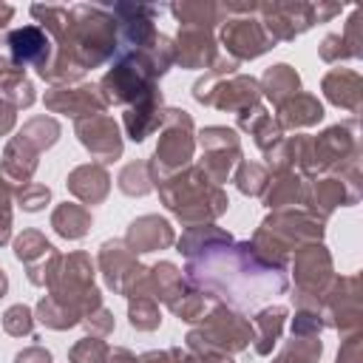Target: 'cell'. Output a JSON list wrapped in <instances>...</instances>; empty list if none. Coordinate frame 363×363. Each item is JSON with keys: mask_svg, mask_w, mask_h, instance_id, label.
<instances>
[{"mask_svg": "<svg viewBox=\"0 0 363 363\" xmlns=\"http://www.w3.org/2000/svg\"><path fill=\"white\" fill-rule=\"evenodd\" d=\"M184 278L204 298L233 309L255 306L267 298L284 295L289 286L286 269L267 264L250 241L218 244L196 258H187Z\"/></svg>", "mask_w": 363, "mask_h": 363, "instance_id": "6da1fadb", "label": "cell"}, {"mask_svg": "<svg viewBox=\"0 0 363 363\" xmlns=\"http://www.w3.org/2000/svg\"><path fill=\"white\" fill-rule=\"evenodd\" d=\"M116 51H119V34L111 9L79 3L71 6L68 26L54 40L51 62L43 71H37V77L45 79L51 88L77 85L85 77V71L113 60Z\"/></svg>", "mask_w": 363, "mask_h": 363, "instance_id": "7a4b0ae2", "label": "cell"}, {"mask_svg": "<svg viewBox=\"0 0 363 363\" xmlns=\"http://www.w3.org/2000/svg\"><path fill=\"white\" fill-rule=\"evenodd\" d=\"M153 190H159L162 204L184 227L213 224L230 207V199H227L224 187L213 184L199 164H187V167H182L170 176H156Z\"/></svg>", "mask_w": 363, "mask_h": 363, "instance_id": "3957f363", "label": "cell"}, {"mask_svg": "<svg viewBox=\"0 0 363 363\" xmlns=\"http://www.w3.org/2000/svg\"><path fill=\"white\" fill-rule=\"evenodd\" d=\"M323 233H326V221L312 216L306 207H286V210H269V216L255 227L250 244L267 264L278 269H289L292 252L306 244L323 241Z\"/></svg>", "mask_w": 363, "mask_h": 363, "instance_id": "277c9868", "label": "cell"}, {"mask_svg": "<svg viewBox=\"0 0 363 363\" xmlns=\"http://www.w3.org/2000/svg\"><path fill=\"white\" fill-rule=\"evenodd\" d=\"M94 261L88 252L82 250H74V252H60L54 267H51V275L45 281V289L48 295L62 303L68 312H74L82 323L85 315H91L94 309L102 306V292L99 286L94 284Z\"/></svg>", "mask_w": 363, "mask_h": 363, "instance_id": "5b68a950", "label": "cell"}, {"mask_svg": "<svg viewBox=\"0 0 363 363\" xmlns=\"http://www.w3.org/2000/svg\"><path fill=\"white\" fill-rule=\"evenodd\" d=\"M252 343V320L227 303H213L207 315L196 320V326L184 335V349L190 352H216V354H238Z\"/></svg>", "mask_w": 363, "mask_h": 363, "instance_id": "8992f818", "label": "cell"}, {"mask_svg": "<svg viewBox=\"0 0 363 363\" xmlns=\"http://www.w3.org/2000/svg\"><path fill=\"white\" fill-rule=\"evenodd\" d=\"M289 272L295 281V289H292L295 309L318 312L323 292L335 281V261H332V252L326 250V244L318 241V244H306V247L295 250L289 258Z\"/></svg>", "mask_w": 363, "mask_h": 363, "instance_id": "52a82bcc", "label": "cell"}, {"mask_svg": "<svg viewBox=\"0 0 363 363\" xmlns=\"http://www.w3.org/2000/svg\"><path fill=\"white\" fill-rule=\"evenodd\" d=\"M196 153V125L193 116L182 108H164V122L159 128V142L153 156L147 159L150 176H170L187 164H193Z\"/></svg>", "mask_w": 363, "mask_h": 363, "instance_id": "ba28073f", "label": "cell"}, {"mask_svg": "<svg viewBox=\"0 0 363 363\" xmlns=\"http://www.w3.org/2000/svg\"><path fill=\"white\" fill-rule=\"evenodd\" d=\"M360 136H357V119H346L337 125L323 128L318 136H309V176L337 173L349 164H360Z\"/></svg>", "mask_w": 363, "mask_h": 363, "instance_id": "9c48e42d", "label": "cell"}, {"mask_svg": "<svg viewBox=\"0 0 363 363\" xmlns=\"http://www.w3.org/2000/svg\"><path fill=\"white\" fill-rule=\"evenodd\" d=\"M363 196V176H360V164H349L337 173H323V176H312L306 179V196H303V207L318 216L320 221H326L337 207H352L357 204Z\"/></svg>", "mask_w": 363, "mask_h": 363, "instance_id": "30bf717a", "label": "cell"}, {"mask_svg": "<svg viewBox=\"0 0 363 363\" xmlns=\"http://www.w3.org/2000/svg\"><path fill=\"white\" fill-rule=\"evenodd\" d=\"M193 99L199 105H210L227 113H241L261 102V88H258V79L250 74H233V77L204 74L193 85Z\"/></svg>", "mask_w": 363, "mask_h": 363, "instance_id": "8fae6325", "label": "cell"}, {"mask_svg": "<svg viewBox=\"0 0 363 363\" xmlns=\"http://www.w3.org/2000/svg\"><path fill=\"white\" fill-rule=\"evenodd\" d=\"M320 320L326 329L346 335L360 332L363 326V306H360V275H335L329 289L320 298Z\"/></svg>", "mask_w": 363, "mask_h": 363, "instance_id": "7c38bea8", "label": "cell"}, {"mask_svg": "<svg viewBox=\"0 0 363 363\" xmlns=\"http://www.w3.org/2000/svg\"><path fill=\"white\" fill-rule=\"evenodd\" d=\"M196 145L201 147V159H199V167L204 170V176L213 182V184H224L235 164L241 162V139L233 128H224V125H207L196 133Z\"/></svg>", "mask_w": 363, "mask_h": 363, "instance_id": "4fadbf2b", "label": "cell"}, {"mask_svg": "<svg viewBox=\"0 0 363 363\" xmlns=\"http://www.w3.org/2000/svg\"><path fill=\"white\" fill-rule=\"evenodd\" d=\"M255 14L272 43H292L315 26V9L303 0H267L258 3Z\"/></svg>", "mask_w": 363, "mask_h": 363, "instance_id": "5bb4252c", "label": "cell"}, {"mask_svg": "<svg viewBox=\"0 0 363 363\" xmlns=\"http://www.w3.org/2000/svg\"><path fill=\"white\" fill-rule=\"evenodd\" d=\"M96 267L105 278V286L113 289L122 298H130L139 278L145 275V264H139V255L122 241V238H108L102 241L96 252Z\"/></svg>", "mask_w": 363, "mask_h": 363, "instance_id": "9a60e30c", "label": "cell"}, {"mask_svg": "<svg viewBox=\"0 0 363 363\" xmlns=\"http://www.w3.org/2000/svg\"><path fill=\"white\" fill-rule=\"evenodd\" d=\"M218 43L224 45L227 57H233L235 62L258 60L261 54H267L269 48H275V43L269 40V34L264 31V26H261V20H258L255 14H247V17H227V20L221 23Z\"/></svg>", "mask_w": 363, "mask_h": 363, "instance_id": "2e32d148", "label": "cell"}, {"mask_svg": "<svg viewBox=\"0 0 363 363\" xmlns=\"http://www.w3.org/2000/svg\"><path fill=\"white\" fill-rule=\"evenodd\" d=\"M113 20H116V34H119V51H142L150 48L159 37L156 31V17L159 9L156 6H145V3H116L111 9Z\"/></svg>", "mask_w": 363, "mask_h": 363, "instance_id": "e0dca14e", "label": "cell"}, {"mask_svg": "<svg viewBox=\"0 0 363 363\" xmlns=\"http://www.w3.org/2000/svg\"><path fill=\"white\" fill-rule=\"evenodd\" d=\"M74 133H77L79 145L91 153V159H96V164L116 162V159L122 156V150H125L122 130H119L116 119L108 116V113H96V116L77 119Z\"/></svg>", "mask_w": 363, "mask_h": 363, "instance_id": "ac0fdd59", "label": "cell"}, {"mask_svg": "<svg viewBox=\"0 0 363 363\" xmlns=\"http://www.w3.org/2000/svg\"><path fill=\"white\" fill-rule=\"evenodd\" d=\"M6 60L26 71V68H34V71H43L48 62H51V54H54V43L51 37L37 26V23H28V26H20V28H11L6 34Z\"/></svg>", "mask_w": 363, "mask_h": 363, "instance_id": "d6986e66", "label": "cell"}, {"mask_svg": "<svg viewBox=\"0 0 363 363\" xmlns=\"http://www.w3.org/2000/svg\"><path fill=\"white\" fill-rule=\"evenodd\" d=\"M218 54V40L210 28L179 26V34L173 37V65H182L187 71H210Z\"/></svg>", "mask_w": 363, "mask_h": 363, "instance_id": "ffe728a7", "label": "cell"}, {"mask_svg": "<svg viewBox=\"0 0 363 363\" xmlns=\"http://www.w3.org/2000/svg\"><path fill=\"white\" fill-rule=\"evenodd\" d=\"M40 153L43 147L37 142H31L26 133H14L9 142H6V150L0 156V182L14 193L17 187L28 184L37 173V164H40Z\"/></svg>", "mask_w": 363, "mask_h": 363, "instance_id": "44dd1931", "label": "cell"}, {"mask_svg": "<svg viewBox=\"0 0 363 363\" xmlns=\"http://www.w3.org/2000/svg\"><path fill=\"white\" fill-rule=\"evenodd\" d=\"M45 108L51 113H68L74 119H85V116H96L105 113V99L99 94L96 85L91 82H77V85H60V88H48L43 96Z\"/></svg>", "mask_w": 363, "mask_h": 363, "instance_id": "7402d4cb", "label": "cell"}, {"mask_svg": "<svg viewBox=\"0 0 363 363\" xmlns=\"http://www.w3.org/2000/svg\"><path fill=\"white\" fill-rule=\"evenodd\" d=\"M14 255H17V261L26 264V278H28V284L45 286V281H48V275H51V267H54L60 250H57L40 230H23V233L14 238Z\"/></svg>", "mask_w": 363, "mask_h": 363, "instance_id": "603a6c76", "label": "cell"}, {"mask_svg": "<svg viewBox=\"0 0 363 363\" xmlns=\"http://www.w3.org/2000/svg\"><path fill=\"white\" fill-rule=\"evenodd\" d=\"M136 255H145V252H156V250H167L176 244V230L173 224L164 218V216H156V213H147V216H139L128 224L125 230V238H122Z\"/></svg>", "mask_w": 363, "mask_h": 363, "instance_id": "cb8c5ba5", "label": "cell"}, {"mask_svg": "<svg viewBox=\"0 0 363 363\" xmlns=\"http://www.w3.org/2000/svg\"><path fill=\"white\" fill-rule=\"evenodd\" d=\"M164 122V99H162V91H150L145 96H139L136 102H130L122 113V125H125V133L128 139L133 142H145L147 136H153Z\"/></svg>", "mask_w": 363, "mask_h": 363, "instance_id": "d4e9b609", "label": "cell"}, {"mask_svg": "<svg viewBox=\"0 0 363 363\" xmlns=\"http://www.w3.org/2000/svg\"><path fill=\"white\" fill-rule=\"evenodd\" d=\"M65 187L82 204H102L108 199V193H111V173H108L105 164H96V162L77 164L68 173Z\"/></svg>", "mask_w": 363, "mask_h": 363, "instance_id": "484cf974", "label": "cell"}, {"mask_svg": "<svg viewBox=\"0 0 363 363\" xmlns=\"http://www.w3.org/2000/svg\"><path fill=\"white\" fill-rule=\"evenodd\" d=\"M320 91L332 105L349 113H360L363 108V77L352 68H332L320 79Z\"/></svg>", "mask_w": 363, "mask_h": 363, "instance_id": "4316f807", "label": "cell"}, {"mask_svg": "<svg viewBox=\"0 0 363 363\" xmlns=\"http://www.w3.org/2000/svg\"><path fill=\"white\" fill-rule=\"evenodd\" d=\"M306 196V179L295 170H275L267 179V187L261 193V201L267 210H286L303 204Z\"/></svg>", "mask_w": 363, "mask_h": 363, "instance_id": "83f0119b", "label": "cell"}, {"mask_svg": "<svg viewBox=\"0 0 363 363\" xmlns=\"http://www.w3.org/2000/svg\"><path fill=\"white\" fill-rule=\"evenodd\" d=\"M235 122H238V128L244 133L252 136V142H255V147L261 153H267L269 147H275L284 139V130H281L278 119L261 102L252 105V108H247V111H241V113H235Z\"/></svg>", "mask_w": 363, "mask_h": 363, "instance_id": "f1b7e54d", "label": "cell"}, {"mask_svg": "<svg viewBox=\"0 0 363 363\" xmlns=\"http://www.w3.org/2000/svg\"><path fill=\"white\" fill-rule=\"evenodd\" d=\"M286 318H289V309L281 306V303H272V306H264V309L255 312V318H252V349H255V354H261V357L272 354L275 343L284 335Z\"/></svg>", "mask_w": 363, "mask_h": 363, "instance_id": "f546056e", "label": "cell"}, {"mask_svg": "<svg viewBox=\"0 0 363 363\" xmlns=\"http://www.w3.org/2000/svg\"><path fill=\"white\" fill-rule=\"evenodd\" d=\"M278 125L281 130H301V128H312L323 119V105L315 94L298 91L295 96H289L284 105H278Z\"/></svg>", "mask_w": 363, "mask_h": 363, "instance_id": "4dcf8cb0", "label": "cell"}, {"mask_svg": "<svg viewBox=\"0 0 363 363\" xmlns=\"http://www.w3.org/2000/svg\"><path fill=\"white\" fill-rule=\"evenodd\" d=\"M187 278L184 272L173 264V261H159V264H150L147 272H145V295L156 298L159 303H170L176 295H182L187 289Z\"/></svg>", "mask_w": 363, "mask_h": 363, "instance_id": "1f68e13d", "label": "cell"}, {"mask_svg": "<svg viewBox=\"0 0 363 363\" xmlns=\"http://www.w3.org/2000/svg\"><path fill=\"white\" fill-rule=\"evenodd\" d=\"M167 9L182 26H196L210 31L230 17L224 3H216V0H182V3H170Z\"/></svg>", "mask_w": 363, "mask_h": 363, "instance_id": "d6a6232c", "label": "cell"}, {"mask_svg": "<svg viewBox=\"0 0 363 363\" xmlns=\"http://www.w3.org/2000/svg\"><path fill=\"white\" fill-rule=\"evenodd\" d=\"M258 88H261V96H267L278 108V105H284L289 96H295L301 91V74L289 62H275L261 74Z\"/></svg>", "mask_w": 363, "mask_h": 363, "instance_id": "836d02e7", "label": "cell"}, {"mask_svg": "<svg viewBox=\"0 0 363 363\" xmlns=\"http://www.w3.org/2000/svg\"><path fill=\"white\" fill-rule=\"evenodd\" d=\"M94 218H91V210L85 204H74V201H62L54 207L51 213V227L60 238L65 241H79L88 235Z\"/></svg>", "mask_w": 363, "mask_h": 363, "instance_id": "e575fe53", "label": "cell"}, {"mask_svg": "<svg viewBox=\"0 0 363 363\" xmlns=\"http://www.w3.org/2000/svg\"><path fill=\"white\" fill-rule=\"evenodd\" d=\"M235 241L224 227L218 224H196V227H187L179 238H176V250L184 255V258H196L218 244H230Z\"/></svg>", "mask_w": 363, "mask_h": 363, "instance_id": "d590c367", "label": "cell"}, {"mask_svg": "<svg viewBox=\"0 0 363 363\" xmlns=\"http://www.w3.org/2000/svg\"><path fill=\"white\" fill-rule=\"evenodd\" d=\"M323 354L320 335H289V340L272 354V363H318Z\"/></svg>", "mask_w": 363, "mask_h": 363, "instance_id": "8d00e7d4", "label": "cell"}, {"mask_svg": "<svg viewBox=\"0 0 363 363\" xmlns=\"http://www.w3.org/2000/svg\"><path fill=\"white\" fill-rule=\"evenodd\" d=\"M116 187L130 196V199H142L153 190V176H150V164L145 159H136V162H128L119 176H116Z\"/></svg>", "mask_w": 363, "mask_h": 363, "instance_id": "74e56055", "label": "cell"}, {"mask_svg": "<svg viewBox=\"0 0 363 363\" xmlns=\"http://www.w3.org/2000/svg\"><path fill=\"white\" fill-rule=\"evenodd\" d=\"M0 99H3V102H9L14 111H20V108H31V105H34L37 94H34V85H31V79L26 77V71L11 68V71L3 77Z\"/></svg>", "mask_w": 363, "mask_h": 363, "instance_id": "f35d334b", "label": "cell"}, {"mask_svg": "<svg viewBox=\"0 0 363 363\" xmlns=\"http://www.w3.org/2000/svg\"><path fill=\"white\" fill-rule=\"evenodd\" d=\"M128 323L136 332H153L162 323V312H159V301L150 295H139V298H128Z\"/></svg>", "mask_w": 363, "mask_h": 363, "instance_id": "ab89813d", "label": "cell"}, {"mask_svg": "<svg viewBox=\"0 0 363 363\" xmlns=\"http://www.w3.org/2000/svg\"><path fill=\"white\" fill-rule=\"evenodd\" d=\"M230 179L235 182L238 193H244V196H261L264 187H267L269 170H267L264 164H258V162H244V159H241V162L235 164V170H233Z\"/></svg>", "mask_w": 363, "mask_h": 363, "instance_id": "60d3db41", "label": "cell"}, {"mask_svg": "<svg viewBox=\"0 0 363 363\" xmlns=\"http://www.w3.org/2000/svg\"><path fill=\"white\" fill-rule=\"evenodd\" d=\"M31 17L37 20V26L51 37V43L62 34V28L68 26V17H71V9L68 6H31Z\"/></svg>", "mask_w": 363, "mask_h": 363, "instance_id": "b9f144b4", "label": "cell"}, {"mask_svg": "<svg viewBox=\"0 0 363 363\" xmlns=\"http://www.w3.org/2000/svg\"><path fill=\"white\" fill-rule=\"evenodd\" d=\"M187 284H190V281H187ZM204 301H207V298L190 284L182 295H176V298L167 303V309H170L179 320H184V323H196V320L204 315Z\"/></svg>", "mask_w": 363, "mask_h": 363, "instance_id": "7bdbcfd3", "label": "cell"}, {"mask_svg": "<svg viewBox=\"0 0 363 363\" xmlns=\"http://www.w3.org/2000/svg\"><path fill=\"white\" fill-rule=\"evenodd\" d=\"M108 352H111V346L105 343V337L85 335L68 349V363H105Z\"/></svg>", "mask_w": 363, "mask_h": 363, "instance_id": "ee69618b", "label": "cell"}, {"mask_svg": "<svg viewBox=\"0 0 363 363\" xmlns=\"http://www.w3.org/2000/svg\"><path fill=\"white\" fill-rule=\"evenodd\" d=\"M34 309H28L26 303H14L3 312V329L11 335V337H28L34 335Z\"/></svg>", "mask_w": 363, "mask_h": 363, "instance_id": "f6af8a7d", "label": "cell"}, {"mask_svg": "<svg viewBox=\"0 0 363 363\" xmlns=\"http://www.w3.org/2000/svg\"><path fill=\"white\" fill-rule=\"evenodd\" d=\"M14 199H17V204L26 213H40L51 201V187L48 184H40V182H28V184H23V187L14 190Z\"/></svg>", "mask_w": 363, "mask_h": 363, "instance_id": "bcb514c9", "label": "cell"}, {"mask_svg": "<svg viewBox=\"0 0 363 363\" xmlns=\"http://www.w3.org/2000/svg\"><path fill=\"white\" fill-rule=\"evenodd\" d=\"M318 54H320V60L323 62H343V60H354V51L349 48V43L343 40V34H326L323 37V43H320V48H318Z\"/></svg>", "mask_w": 363, "mask_h": 363, "instance_id": "7dc6e473", "label": "cell"}, {"mask_svg": "<svg viewBox=\"0 0 363 363\" xmlns=\"http://www.w3.org/2000/svg\"><path fill=\"white\" fill-rule=\"evenodd\" d=\"M79 326H85V332L94 335V337H108V335L113 332V312L102 303V306L94 309L91 315H85Z\"/></svg>", "mask_w": 363, "mask_h": 363, "instance_id": "c3c4849f", "label": "cell"}, {"mask_svg": "<svg viewBox=\"0 0 363 363\" xmlns=\"http://www.w3.org/2000/svg\"><path fill=\"white\" fill-rule=\"evenodd\" d=\"M326 326L315 309H295L292 318V335H320Z\"/></svg>", "mask_w": 363, "mask_h": 363, "instance_id": "681fc988", "label": "cell"}, {"mask_svg": "<svg viewBox=\"0 0 363 363\" xmlns=\"http://www.w3.org/2000/svg\"><path fill=\"white\" fill-rule=\"evenodd\" d=\"M335 363H363V332L346 335L340 340V349H337Z\"/></svg>", "mask_w": 363, "mask_h": 363, "instance_id": "f907efd6", "label": "cell"}, {"mask_svg": "<svg viewBox=\"0 0 363 363\" xmlns=\"http://www.w3.org/2000/svg\"><path fill=\"white\" fill-rule=\"evenodd\" d=\"M11 199L14 193L0 182V247L11 241Z\"/></svg>", "mask_w": 363, "mask_h": 363, "instance_id": "816d5d0a", "label": "cell"}, {"mask_svg": "<svg viewBox=\"0 0 363 363\" xmlns=\"http://www.w3.org/2000/svg\"><path fill=\"white\" fill-rule=\"evenodd\" d=\"M360 20H363V14H360V9H354V11L349 14V20H346V28H343V40H346V43H349V48L354 51V60H360V57H363Z\"/></svg>", "mask_w": 363, "mask_h": 363, "instance_id": "f5cc1de1", "label": "cell"}, {"mask_svg": "<svg viewBox=\"0 0 363 363\" xmlns=\"http://www.w3.org/2000/svg\"><path fill=\"white\" fill-rule=\"evenodd\" d=\"M176 349V360L179 363H235L230 354H216V352H190V349H182V346H173Z\"/></svg>", "mask_w": 363, "mask_h": 363, "instance_id": "db71d44e", "label": "cell"}, {"mask_svg": "<svg viewBox=\"0 0 363 363\" xmlns=\"http://www.w3.org/2000/svg\"><path fill=\"white\" fill-rule=\"evenodd\" d=\"M14 363H54V357H51V352H48L45 346L34 343V346L20 349V352L14 354Z\"/></svg>", "mask_w": 363, "mask_h": 363, "instance_id": "11a10c76", "label": "cell"}, {"mask_svg": "<svg viewBox=\"0 0 363 363\" xmlns=\"http://www.w3.org/2000/svg\"><path fill=\"white\" fill-rule=\"evenodd\" d=\"M14 125H17V111L0 99V136H9L14 130Z\"/></svg>", "mask_w": 363, "mask_h": 363, "instance_id": "9f6ffc18", "label": "cell"}, {"mask_svg": "<svg viewBox=\"0 0 363 363\" xmlns=\"http://www.w3.org/2000/svg\"><path fill=\"white\" fill-rule=\"evenodd\" d=\"M139 363H179V360H176V349L170 346V349H150V352H145L139 357Z\"/></svg>", "mask_w": 363, "mask_h": 363, "instance_id": "6f0895ef", "label": "cell"}, {"mask_svg": "<svg viewBox=\"0 0 363 363\" xmlns=\"http://www.w3.org/2000/svg\"><path fill=\"white\" fill-rule=\"evenodd\" d=\"M315 9V23H326L335 14H340V3H312Z\"/></svg>", "mask_w": 363, "mask_h": 363, "instance_id": "680465c9", "label": "cell"}, {"mask_svg": "<svg viewBox=\"0 0 363 363\" xmlns=\"http://www.w3.org/2000/svg\"><path fill=\"white\" fill-rule=\"evenodd\" d=\"M105 363H139V357L130 349H125V346H113L108 352V360Z\"/></svg>", "mask_w": 363, "mask_h": 363, "instance_id": "91938a15", "label": "cell"}, {"mask_svg": "<svg viewBox=\"0 0 363 363\" xmlns=\"http://www.w3.org/2000/svg\"><path fill=\"white\" fill-rule=\"evenodd\" d=\"M11 17H14V6H9V3H0V28H6Z\"/></svg>", "mask_w": 363, "mask_h": 363, "instance_id": "94428289", "label": "cell"}, {"mask_svg": "<svg viewBox=\"0 0 363 363\" xmlns=\"http://www.w3.org/2000/svg\"><path fill=\"white\" fill-rule=\"evenodd\" d=\"M11 68H14V65H11V62H9L6 57H0V85H3V77H6V74H9Z\"/></svg>", "mask_w": 363, "mask_h": 363, "instance_id": "6125c7cd", "label": "cell"}, {"mask_svg": "<svg viewBox=\"0 0 363 363\" xmlns=\"http://www.w3.org/2000/svg\"><path fill=\"white\" fill-rule=\"evenodd\" d=\"M9 292V275H6V269H0V298Z\"/></svg>", "mask_w": 363, "mask_h": 363, "instance_id": "be15d7a7", "label": "cell"}]
</instances>
